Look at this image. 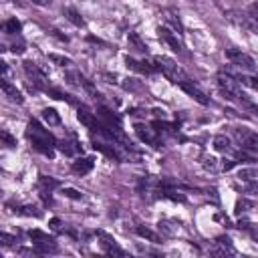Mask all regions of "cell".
Here are the masks:
<instances>
[{"instance_id":"14","label":"cell","mask_w":258,"mask_h":258,"mask_svg":"<svg viewBox=\"0 0 258 258\" xmlns=\"http://www.w3.org/2000/svg\"><path fill=\"white\" fill-rule=\"evenodd\" d=\"M212 147L216 151H220V153H232L234 151V145H232L230 137H226V135H216L212 139Z\"/></svg>"},{"instance_id":"5","label":"cell","mask_w":258,"mask_h":258,"mask_svg":"<svg viewBox=\"0 0 258 258\" xmlns=\"http://www.w3.org/2000/svg\"><path fill=\"white\" fill-rule=\"evenodd\" d=\"M226 58L232 62V64H236L238 69H242V71H256V62H254V58L250 56V54H246V52H242L240 48H226Z\"/></svg>"},{"instance_id":"17","label":"cell","mask_w":258,"mask_h":258,"mask_svg":"<svg viewBox=\"0 0 258 258\" xmlns=\"http://www.w3.org/2000/svg\"><path fill=\"white\" fill-rule=\"evenodd\" d=\"M135 131H137V135H139L143 141H147V143H151V145L155 143V133H153L149 127H143V125L137 123V125H135Z\"/></svg>"},{"instance_id":"19","label":"cell","mask_w":258,"mask_h":258,"mask_svg":"<svg viewBox=\"0 0 258 258\" xmlns=\"http://www.w3.org/2000/svg\"><path fill=\"white\" fill-rule=\"evenodd\" d=\"M135 232L141 236V238H145V240H149V242H159V236L151 230V228H145V226H137L135 228Z\"/></svg>"},{"instance_id":"25","label":"cell","mask_w":258,"mask_h":258,"mask_svg":"<svg viewBox=\"0 0 258 258\" xmlns=\"http://www.w3.org/2000/svg\"><path fill=\"white\" fill-rule=\"evenodd\" d=\"M16 214H22V216H34V218L40 216L38 208H34V206H22L20 210H16Z\"/></svg>"},{"instance_id":"32","label":"cell","mask_w":258,"mask_h":258,"mask_svg":"<svg viewBox=\"0 0 258 258\" xmlns=\"http://www.w3.org/2000/svg\"><path fill=\"white\" fill-rule=\"evenodd\" d=\"M0 240H2V244H4V246H10V244L14 242V238H12V236H8V234H0Z\"/></svg>"},{"instance_id":"12","label":"cell","mask_w":258,"mask_h":258,"mask_svg":"<svg viewBox=\"0 0 258 258\" xmlns=\"http://www.w3.org/2000/svg\"><path fill=\"white\" fill-rule=\"evenodd\" d=\"M93 165H95V157H79V159H75L73 161V165H71V169L77 173V175H85V173H89L91 169H93Z\"/></svg>"},{"instance_id":"16","label":"cell","mask_w":258,"mask_h":258,"mask_svg":"<svg viewBox=\"0 0 258 258\" xmlns=\"http://www.w3.org/2000/svg\"><path fill=\"white\" fill-rule=\"evenodd\" d=\"M62 14H64V16H67V20H69V22H73L75 26H85V20L81 18V14H79L75 8L67 6V8H62Z\"/></svg>"},{"instance_id":"1","label":"cell","mask_w":258,"mask_h":258,"mask_svg":"<svg viewBox=\"0 0 258 258\" xmlns=\"http://www.w3.org/2000/svg\"><path fill=\"white\" fill-rule=\"evenodd\" d=\"M26 137L28 141L32 143V147L44 155H52L54 151V145H56V139L52 137V133L48 129H44L38 121H30L28 127H26Z\"/></svg>"},{"instance_id":"21","label":"cell","mask_w":258,"mask_h":258,"mask_svg":"<svg viewBox=\"0 0 258 258\" xmlns=\"http://www.w3.org/2000/svg\"><path fill=\"white\" fill-rule=\"evenodd\" d=\"M42 119H44L48 125H60V115H58L54 109H44V111H42Z\"/></svg>"},{"instance_id":"4","label":"cell","mask_w":258,"mask_h":258,"mask_svg":"<svg viewBox=\"0 0 258 258\" xmlns=\"http://www.w3.org/2000/svg\"><path fill=\"white\" fill-rule=\"evenodd\" d=\"M232 135L236 137V141L246 149V151H252V153H258V133L248 129V127H234L232 129Z\"/></svg>"},{"instance_id":"33","label":"cell","mask_w":258,"mask_h":258,"mask_svg":"<svg viewBox=\"0 0 258 258\" xmlns=\"http://www.w3.org/2000/svg\"><path fill=\"white\" fill-rule=\"evenodd\" d=\"M32 2L38 6H50V0H32Z\"/></svg>"},{"instance_id":"11","label":"cell","mask_w":258,"mask_h":258,"mask_svg":"<svg viewBox=\"0 0 258 258\" xmlns=\"http://www.w3.org/2000/svg\"><path fill=\"white\" fill-rule=\"evenodd\" d=\"M0 87H2V93L8 97V101H12V103H18V105H20V103H24V97H22V93H20V91H18V89H16V87H14V85H12V83H10L6 77L0 81Z\"/></svg>"},{"instance_id":"2","label":"cell","mask_w":258,"mask_h":258,"mask_svg":"<svg viewBox=\"0 0 258 258\" xmlns=\"http://www.w3.org/2000/svg\"><path fill=\"white\" fill-rule=\"evenodd\" d=\"M153 60H155V64H157V71H161L163 77H165L167 81H171L173 85L179 87L181 83L189 81V77L183 73V69H181L173 58H169V56H155Z\"/></svg>"},{"instance_id":"10","label":"cell","mask_w":258,"mask_h":258,"mask_svg":"<svg viewBox=\"0 0 258 258\" xmlns=\"http://www.w3.org/2000/svg\"><path fill=\"white\" fill-rule=\"evenodd\" d=\"M129 69L137 71V73H143V75H151V73H157V64L155 60H135V58H127L125 60Z\"/></svg>"},{"instance_id":"24","label":"cell","mask_w":258,"mask_h":258,"mask_svg":"<svg viewBox=\"0 0 258 258\" xmlns=\"http://www.w3.org/2000/svg\"><path fill=\"white\" fill-rule=\"evenodd\" d=\"M244 191L250 194V196H256V198H258V179L244 181Z\"/></svg>"},{"instance_id":"29","label":"cell","mask_w":258,"mask_h":258,"mask_svg":"<svg viewBox=\"0 0 258 258\" xmlns=\"http://www.w3.org/2000/svg\"><path fill=\"white\" fill-rule=\"evenodd\" d=\"M64 196H69V198H73V200H81V198H83V194L77 191V189H73V187H67V189H64Z\"/></svg>"},{"instance_id":"15","label":"cell","mask_w":258,"mask_h":258,"mask_svg":"<svg viewBox=\"0 0 258 258\" xmlns=\"http://www.w3.org/2000/svg\"><path fill=\"white\" fill-rule=\"evenodd\" d=\"M127 40H129V44H131V46H133L137 52H141V54H145V52H147V44L141 40V36H139L137 32H129Z\"/></svg>"},{"instance_id":"23","label":"cell","mask_w":258,"mask_h":258,"mask_svg":"<svg viewBox=\"0 0 258 258\" xmlns=\"http://www.w3.org/2000/svg\"><path fill=\"white\" fill-rule=\"evenodd\" d=\"M48 58H50L52 62H56L58 67H71V64H73V60L67 58V56H62V54H54V52H50Z\"/></svg>"},{"instance_id":"31","label":"cell","mask_w":258,"mask_h":258,"mask_svg":"<svg viewBox=\"0 0 258 258\" xmlns=\"http://www.w3.org/2000/svg\"><path fill=\"white\" fill-rule=\"evenodd\" d=\"M244 208H250V204H248V202H244V200L236 204V212H238V214H242V212H246Z\"/></svg>"},{"instance_id":"18","label":"cell","mask_w":258,"mask_h":258,"mask_svg":"<svg viewBox=\"0 0 258 258\" xmlns=\"http://www.w3.org/2000/svg\"><path fill=\"white\" fill-rule=\"evenodd\" d=\"M238 179H240V181L258 179V167H242V169L238 171Z\"/></svg>"},{"instance_id":"34","label":"cell","mask_w":258,"mask_h":258,"mask_svg":"<svg viewBox=\"0 0 258 258\" xmlns=\"http://www.w3.org/2000/svg\"><path fill=\"white\" fill-rule=\"evenodd\" d=\"M50 224H52V228H54V230H58V226H60V220H56V218H54Z\"/></svg>"},{"instance_id":"13","label":"cell","mask_w":258,"mask_h":258,"mask_svg":"<svg viewBox=\"0 0 258 258\" xmlns=\"http://www.w3.org/2000/svg\"><path fill=\"white\" fill-rule=\"evenodd\" d=\"M77 117H79V121L85 125V127H89L91 131H99V127H101V123H97V119H95V115L87 109V107H79V113H77Z\"/></svg>"},{"instance_id":"9","label":"cell","mask_w":258,"mask_h":258,"mask_svg":"<svg viewBox=\"0 0 258 258\" xmlns=\"http://www.w3.org/2000/svg\"><path fill=\"white\" fill-rule=\"evenodd\" d=\"M157 32H159V38L171 46V50H175V52H181V50H183V44H181V40L177 38V34H175V32H171V30H169V28H165V26H159V30H157Z\"/></svg>"},{"instance_id":"27","label":"cell","mask_w":258,"mask_h":258,"mask_svg":"<svg viewBox=\"0 0 258 258\" xmlns=\"http://www.w3.org/2000/svg\"><path fill=\"white\" fill-rule=\"evenodd\" d=\"M2 141H4L6 147H16V139H14L8 131H2Z\"/></svg>"},{"instance_id":"8","label":"cell","mask_w":258,"mask_h":258,"mask_svg":"<svg viewBox=\"0 0 258 258\" xmlns=\"http://www.w3.org/2000/svg\"><path fill=\"white\" fill-rule=\"evenodd\" d=\"M97 238L101 242V248L107 252V254H117V256H125V250L119 248V244L115 242L113 236H109L107 232H97Z\"/></svg>"},{"instance_id":"30","label":"cell","mask_w":258,"mask_h":258,"mask_svg":"<svg viewBox=\"0 0 258 258\" xmlns=\"http://www.w3.org/2000/svg\"><path fill=\"white\" fill-rule=\"evenodd\" d=\"M248 14H250V16H252V18L258 22V4H252V6L248 8Z\"/></svg>"},{"instance_id":"7","label":"cell","mask_w":258,"mask_h":258,"mask_svg":"<svg viewBox=\"0 0 258 258\" xmlns=\"http://www.w3.org/2000/svg\"><path fill=\"white\" fill-rule=\"evenodd\" d=\"M179 89L183 91V93H187L194 101H198L200 105H210V99H208V95L194 83V81H185V83H181L179 85Z\"/></svg>"},{"instance_id":"28","label":"cell","mask_w":258,"mask_h":258,"mask_svg":"<svg viewBox=\"0 0 258 258\" xmlns=\"http://www.w3.org/2000/svg\"><path fill=\"white\" fill-rule=\"evenodd\" d=\"M240 81H244L252 89H258V75H254V77H240Z\"/></svg>"},{"instance_id":"20","label":"cell","mask_w":258,"mask_h":258,"mask_svg":"<svg viewBox=\"0 0 258 258\" xmlns=\"http://www.w3.org/2000/svg\"><path fill=\"white\" fill-rule=\"evenodd\" d=\"M165 20L177 30V34H181L183 32V26H181V22H179V18H177V14L173 12V10H165Z\"/></svg>"},{"instance_id":"26","label":"cell","mask_w":258,"mask_h":258,"mask_svg":"<svg viewBox=\"0 0 258 258\" xmlns=\"http://www.w3.org/2000/svg\"><path fill=\"white\" fill-rule=\"evenodd\" d=\"M38 183H40V187H44V189H48V191H50L52 187H56V185H58V181H56V179H52V177H44V175L40 177V181H38Z\"/></svg>"},{"instance_id":"3","label":"cell","mask_w":258,"mask_h":258,"mask_svg":"<svg viewBox=\"0 0 258 258\" xmlns=\"http://www.w3.org/2000/svg\"><path fill=\"white\" fill-rule=\"evenodd\" d=\"M216 83H218L220 93H222L228 101H232V103H236V105H238L240 97L244 95V93H242V89H240V85H238V79H236L234 75L226 73V71H220V73H218V77H216Z\"/></svg>"},{"instance_id":"6","label":"cell","mask_w":258,"mask_h":258,"mask_svg":"<svg viewBox=\"0 0 258 258\" xmlns=\"http://www.w3.org/2000/svg\"><path fill=\"white\" fill-rule=\"evenodd\" d=\"M22 67H24V71H26L28 79H32V83H34V87H36V89H40V87H42V89H48V87H46V75H44V73H42L34 62L24 60V64H22Z\"/></svg>"},{"instance_id":"22","label":"cell","mask_w":258,"mask_h":258,"mask_svg":"<svg viewBox=\"0 0 258 258\" xmlns=\"http://www.w3.org/2000/svg\"><path fill=\"white\" fill-rule=\"evenodd\" d=\"M4 30H6L8 34H18V32L22 30V24H20L16 18H8V20L4 22Z\"/></svg>"}]
</instances>
